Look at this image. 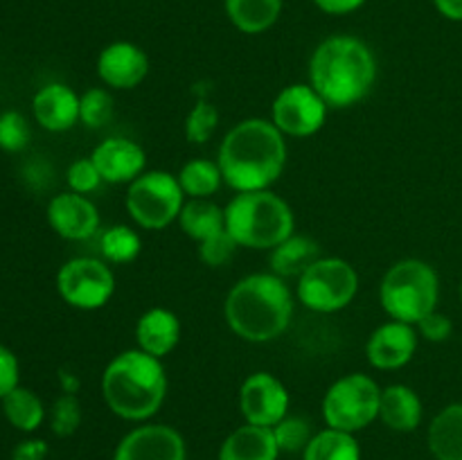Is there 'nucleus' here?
I'll use <instances>...</instances> for the list:
<instances>
[{"instance_id":"nucleus-30","label":"nucleus","mask_w":462,"mask_h":460,"mask_svg":"<svg viewBox=\"0 0 462 460\" xmlns=\"http://www.w3.org/2000/svg\"><path fill=\"white\" fill-rule=\"evenodd\" d=\"M113 117V99L106 90L90 88L79 97V120L90 129H99Z\"/></svg>"},{"instance_id":"nucleus-6","label":"nucleus","mask_w":462,"mask_h":460,"mask_svg":"<svg viewBox=\"0 0 462 460\" xmlns=\"http://www.w3.org/2000/svg\"><path fill=\"white\" fill-rule=\"evenodd\" d=\"M438 275L427 262L402 260L388 269L382 282V305L393 320L418 325L436 311Z\"/></svg>"},{"instance_id":"nucleus-5","label":"nucleus","mask_w":462,"mask_h":460,"mask_svg":"<svg viewBox=\"0 0 462 460\" xmlns=\"http://www.w3.org/2000/svg\"><path fill=\"white\" fill-rule=\"evenodd\" d=\"M226 230L248 248H275L293 235V212L269 189L239 192L226 206Z\"/></svg>"},{"instance_id":"nucleus-19","label":"nucleus","mask_w":462,"mask_h":460,"mask_svg":"<svg viewBox=\"0 0 462 460\" xmlns=\"http://www.w3.org/2000/svg\"><path fill=\"white\" fill-rule=\"evenodd\" d=\"M180 338V323L174 311L170 309H149L143 314L135 325V341L138 350L147 352L152 356H165L179 345Z\"/></svg>"},{"instance_id":"nucleus-23","label":"nucleus","mask_w":462,"mask_h":460,"mask_svg":"<svg viewBox=\"0 0 462 460\" xmlns=\"http://www.w3.org/2000/svg\"><path fill=\"white\" fill-rule=\"evenodd\" d=\"M319 257V244L311 237H300L291 235L271 253V269L280 278H291V275H302Z\"/></svg>"},{"instance_id":"nucleus-33","label":"nucleus","mask_w":462,"mask_h":460,"mask_svg":"<svg viewBox=\"0 0 462 460\" xmlns=\"http://www.w3.org/2000/svg\"><path fill=\"white\" fill-rule=\"evenodd\" d=\"M30 143V124L16 111L0 115V149L5 152H21Z\"/></svg>"},{"instance_id":"nucleus-34","label":"nucleus","mask_w":462,"mask_h":460,"mask_svg":"<svg viewBox=\"0 0 462 460\" xmlns=\"http://www.w3.org/2000/svg\"><path fill=\"white\" fill-rule=\"evenodd\" d=\"M79 422H81L79 401H77L75 395L66 392V395L59 397L52 406V419H50L52 431L57 433L59 437L72 436V433L77 431V427H79Z\"/></svg>"},{"instance_id":"nucleus-18","label":"nucleus","mask_w":462,"mask_h":460,"mask_svg":"<svg viewBox=\"0 0 462 460\" xmlns=\"http://www.w3.org/2000/svg\"><path fill=\"white\" fill-rule=\"evenodd\" d=\"M32 106L36 122L48 131H66L79 120V97L63 84L43 86Z\"/></svg>"},{"instance_id":"nucleus-3","label":"nucleus","mask_w":462,"mask_h":460,"mask_svg":"<svg viewBox=\"0 0 462 460\" xmlns=\"http://www.w3.org/2000/svg\"><path fill=\"white\" fill-rule=\"evenodd\" d=\"M293 314L291 291L275 273L246 275L226 298V320L239 338L273 341L287 329Z\"/></svg>"},{"instance_id":"nucleus-8","label":"nucleus","mask_w":462,"mask_h":460,"mask_svg":"<svg viewBox=\"0 0 462 460\" xmlns=\"http://www.w3.org/2000/svg\"><path fill=\"white\" fill-rule=\"evenodd\" d=\"M183 188L170 171H144L126 192V210L147 230L167 228L183 210Z\"/></svg>"},{"instance_id":"nucleus-4","label":"nucleus","mask_w":462,"mask_h":460,"mask_svg":"<svg viewBox=\"0 0 462 460\" xmlns=\"http://www.w3.org/2000/svg\"><path fill=\"white\" fill-rule=\"evenodd\" d=\"M167 377L158 356L143 350L117 354L102 374V395L108 409L125 419H147L161 409Z\"/></svg>"},{"instance_id":"nucleus-28","label":"nucleus","mask_w":462,"mask_h":460,"mask_svg":"<svg viewBox=\"0 0 462 460\" xmlns=\"http://www.w3.org/2000/svg\"><path fill=\"white\" fill-rule=\"evenodd\" d=\"M221 180H224V176H221L219 165H215L212 161H189L179 174V183L183 192L194 198H206L215 194L219 189Z\"/></svg>"},{"instance_id":"nucleus-9","label":"nucleus","mask_w":462,"mask_h":460,"mask_svg":"<svg viewBox=\"0 0 462 460\" xmlns=\"http://www.w3.org/2000/svg\"><path fill=\"white\" fill-rule=\"evenodd\" d=\"M359 289V275L338 257H320L316 260L298 282V298L311 311L332 314L352 302Z\"/></svg>"},{"instance_id":"nucleus-1","label":"nucleus","mask_w":462,"mask_h":460,"mask_svg":"<svg viewBox=\"0 0 462 460\" xmlns=\"http://www.w3.org/2000/svg\"><path fill=\"white\" fill-rule=\"evenodd\" d=\"M287 162L282 131L271 122L253 117L228 131L219 147V170L237 192H257L278 180Z\"/></svg>"},{"instance_id":"nucleus-36","label":"nucleus","mask_w":462,"mask_h":460,"mask_svg":"<svg viewBox=\"0 0 462 460\" xmlns=\"http://www.w3.org/2000/svg\"><path fill=\"white\" fill-rule=\"evenodd\" d=\"M99 183H102V176H99L93 158H79L68 170V185L72 188V192L88 194L97 189Z\"/></svg>"},{"instance_id":"nucleus-17","label":"nucleus","mask_w":462,"mask_h":460,"mask_svg":"<svg viewBox=\"0 0 462 460\" xmlns=\"http://www.w3.org/2000/svg\"><path fill=\"white\" fill-rule=\"evenodd\" d=\"M90 158L106 183H134L143 174L144 162H147L143 147L125 138L104 140L95 147Z\"/></svg>"},{"instance_id":"nucleus-37","label":"nucleus","mask_w":462,"mask_h":460,"mask_svg":"<svg viewBox=\"0 0 462 460\" xmlns=\"http://www.w3.org/2000/svg\"><path fill=\"white\" fill-rule=\"evenodd\" d=\"M420 332H422L424 338H429V341L433 343H440V341H447L451 334V320L447 318L445 314H440V311H431L429 316H424L422 320L418 323Z\"/></svg>"},{"instance_id":"nucleus-29","label":"nucleus","mask_w":462,"mask_h":460,"mask_svg":"<svg viewBox=\"0 0 462 460\" xmlns=\"http://www.w3.org/2000/svg\"><path fill=\"white\" fill-rule=\"evenodd\" d=\"M143 251V239L129 225H113L102 235V255L116 264L134 262Z\"/></svg>"},{"instance_id":"nucleus-24","label":"nucleus","mask_w":462,"mask_h":460,"mask_svg":"<svg viewBox=\"0 0 462 460\" xmlns=\"http://www.w3.org/2000/svg\"><path fill=\"white\" fill-rule=\"evenodd\" d=\"M282 0H226V12L233 25L246 34L269 30L280 16Z\"/></svg>"},{"instance_id":"nucleus-31","label":"nucleus","mask_w":462,"mask_h":460,"mask_svg":"<svg viewBox=\"0 0 462 460\" xmlns=\"http://www.w3.org/2000/svg\"><path fill=\"white\" fill-rule=\"evenodd\" d=\"M275 442H278L280 451H289V454H296V451H305V446L310 445L311 427L310 422L300 418H284L282 422H278L273 427Z\"/></svg>"},{"instance_id":"nucleus-15","label":"nucleus","mask_w":462,"mask_h":460,"mask_svg":"<svg viewBox=\"0 0 462 460\" xmlns=\"http://www.w3.org/2000/svg\"><path fill=\"white\" fill-rule=\"evenodd\" d=\"M418 347V336L409 323L391 320L373 332L365 354H368L370 365L379 370H395L409 363Z\"/></svg>"},{"instance_id":"nucleus-21","label":"nucleus","mask_w":462,"mask_h":460,"mask_svg":"<svg viewBox=\"0 0 462 460\" xmlns=\"http://www.w3.org/2000/svg\"><path fill=\"white\" fill-rule=\"evenodd\" d=\"M379 418L393 431L409 433L418 428L422 422V401H420L418 392L402 383L388 386L386 391H382Z\"/></svg>"},{"instance_id":"nucleus-26","label":"nucleus","mask_w":462,"mask_h":460,"mask_svg":"<svg viewBox=\"0 0 462 460\" xmlns=\"http://www.w3.org/2000/svg\"><path fill=\"white\" fill-rule=\"evenodd\" d=\"M302 454L305 460H361L359 442L352 433L338 428H325L316 433Z\"/></svg>"},{"instance_id":"nucleus-39","label":"nucleus","mask_w":462,"mask_h":460,"mask_svg":"<svg viewBox=\"0 0 462 460\" xmlns=\"http://www.w3.org/2000/svg\"><path fill=\"white\" fill-rule=\"evenodd\" d=\"M48 445L43 440H25L14 449L12 460H45Z\"/></svg>"},{"instance_id":"nucleus-14","label":"nucleus","mask_w":462,"mask_h":460,"mask_svg":"<svg viewBox=\"0 0 462 460\" xmlns=\"http://www.w3.org/2000/svg\"><path fill=\"white\" fill-rule=\"evenodd\" d=\"M147 54L129 41H117L99 52L97 75L111 88H134L147 77Z\"/></svg>"},{"instance_id":"nucleus-22","label":"nucleus","mask_w":462,"mask_h":460,"mask_svg":"<svg viewBox=\"0 0 462 460\" xmlns=\"http://www.w3.org/2000/svg\"><path fill=\"white\" fill-rule=\"evenodd\" d=\"M429 449L438 460H462V404L436 415L429 428Z\"/></svg>"},{"instance_id":"nucleus-7","label":"nucleus","mask_w":462,"mask_h":460,"mask_svg":"<svg viewBox=\"0 0 462 460\" xmlns=\"http://www.w3.org/2000/svg\"><path fill=\"white\" fill-rule=\"evenodd\" d=\"M382 388L368 374H347L332 383L323 400V415L329 428L355 433L379 418Z\"/></svg>"},{"instance_id":"nucleus-27","label":"nucleus","mask_w":462,"mask_h":460,"mask_svg":"<svg viewBox=\"0 0 462 460\" xmlns=\"http://www.w3.org/2000/svg\"><path fill=\"white\" fill-rule=\"evenodd\" d=\"M3 410L5 418L21 431H34L43 422V404L39 397L27 388L16 386L9 395L3 397Z\"/></svg>"},{"instance_id":"nucleus-38","label":"nucleus","mask_w":462,"mask_h":460,"mask_svg":"<svg viewBox=\"0 0 462 460\" xmlns=\"http://www.w3.org/2000/svg\"><path fill=\"white\" fill-rule=\"evenodd\" d=\"M18 386V361L5 345H0V400Z\"/></svg>"},{"instance_id":"nucleus-16","label":"nucleus","mask_w":462,"mask_h":460,"mask_svg":"<svg viewBox=\"0 0 462 460\" xmlns=\"http://www.w3.org/2000/svg\"><path fill=\"white\" fill-rule=\"evenodd\" d=\"M48 221L59 237L81 242L97 230L99 212L81 194H59L50 201Z\"/></svg>"},{"instance_id":"nucleus-11","label":"nucleus","mask_w":462,"mask_h":460,"mask_svg":"<svg viewBox=\"0 0 462 460\" xmlns=\"http://www.w3.org/2000/svg\"><path fill=\"white\" fill-rule=\"evenodd\" d=\"M328 117V104L314 86H287L273 102V124L282 133L305 138L314 135Z\"/></svg>"},{"instance_id":"nucleus-13","label":"nucleus","mask_w":462,"mask_h":460,"mask_svg":"<svg viewBox=\"0 0 462 460\" xmlns=\"http://www.w3.org/2000/svg\"><path fill=\"white\" fill-rule=\"evenodd\" d=\"M113 460H185V442L171 427L147 424L122 437Z\"/></svg>"},{"instance_id":"nucleus-25","label":"nucleus","mask_w":462,"mask_h":460,"mask_svg":"<svg viewBox=\"0 0 462 460\" xmlns=\"http://www.w3.org/2000/svg\"><path fill=\"white\" fill-rule=\"evenodd\" d=\"M179 221L185 235L197 239L199 244L226 230V212L219 206H215V203L203 201V198H194V201L185 203L179 215Z\"/></svg>"},{"instance_id":"nucleus-41","label":"nucleus","mask_w":462,"mask_h":460,"mask_svg":"<svg viewBox=\"0 0 462 460\" xmlns=\"http://www.w3.org/2000/svg\"><path fill=\"white\" fill-rule=\"evenodd\" d=\"M438 12L449 21H462V0H433Z\"/></svg>"},{"instance_id":"nucleus-10","label":"nucleus","mask_w":462,"mask_h":460,"mask_svg":"<svg viewBox=\"0 0 462 460\" xmlns=\"http://www.w3.org/2000/svg\"><path fill=\"white\" fill-rule=\"evenodd\" d=\"M57 287L63 300L77 309H99L106 305L116 289V278L104 262L93 257H77L66 262L57 275Z\"/></svg>"},{"instance_id":"nucleus-40","label":"nucleus","mask_w":462,"mask_h":460,"mask_svg":"<svg viewBox=\"0 0 462 460\" xmlns=\"http://www.w3.org/2000/svg\"><path fill=\"white\" fill-rule=\"evenodd\" d=\"M316 7L323 9L325 14H334V16H343V14L356 12L365 0H314Z\"/></svg>"},{"instance_id":"nucleus-2","label":"nucleus","mask_w":462,"mask_h":460,"mask_svg":"<svg viewBox=\"0 0 462 460\" xmlns=\"http://www.w3.org/2000/svg\"><path fill=\"white\" fill-rule=\"evenodd\" d=\"M311 86L328 106L346 108L370 93L377 77L374 54L355 36H329L310 63Z\"/></svg>"},{"instance_id":"nucleus-20","label":"nucleus","mask_w":462,"mask_h":460,"mask_svg":"<svg viewBox=\"0 0 462 460\" xmlns=\"http://www.w3.org/2000/svg\"><path fill=\"white\" fill-rule=\"evenodd\" d=\"M278 454L280 446L275 442L273 428L246 422L226 437L219 460H278Z\"/></svg>"},{"instance_id":"nucleus-12","label":"nucleus","mask_w":462,"mask_h":460,"mask_svg":"<svg viewBox=\"0 0 462 460\" xmlns=\"http://www.w3.org/2000/svg\"><path fill=\"white\" fill-rule=\"evenodd\" d=\"M239 406L248 424L269 427L282 422L289 410V392L280 379L269 373H255L242 383Z\"/></svg>"},{"instance_id":"nucleus-35","label":"nucleus","mask_w":462,"mask_h":460,"mask_svg":"<svg viewBox=\"0 0 462 460\" xmlns=\"http://www.w3.org/2000/svg\"><path fill=\"white\" fill-rule=\"evenodd\" d=\"M235 248H237V242L230 237L228 230H221V233L203 239L199 253H201V260L208 266H224L233 257Z\"/></svg>"},{"instance_id":"nucleus-32","label":"nucleus","mask_w":462,"mask_h":460,"mask_svg":"<svg viewBox=\"0 0 462 460\" xmlns=\"http://www.w3.org/2000/svg\"><path fill=\"white\" fill-rule=\"evenodd\" d=\"M217 122H219L217 108L208 102H197V106L189 111L188 122H185V135H188L189 143L194 144L208 143L210 135L215 133Z\"/></svg>"}]
</instances>
